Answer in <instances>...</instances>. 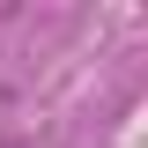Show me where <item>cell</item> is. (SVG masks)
Listing matches in <instances>:
<instances>
[]
</instances>
